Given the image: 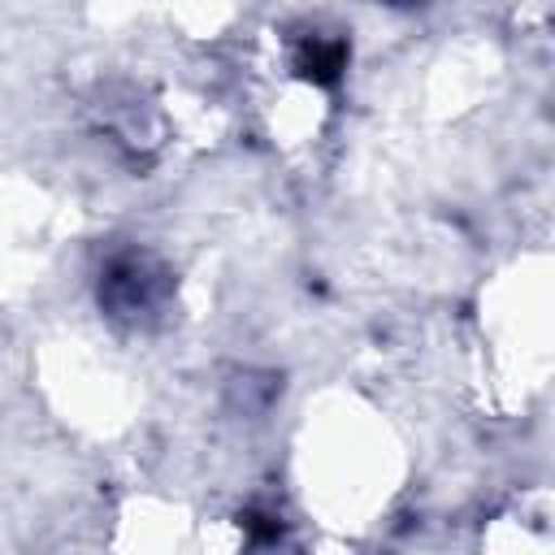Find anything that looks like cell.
<instances>
[{"label": "cell", "mask_w": 555, "mask_h": 555, "mask_svg": "<svg viewBox=\"0 0 555 555\" xmlns=\"http://www.w3.org/2000/svg\"><path fill=\"white\" fill-rule=\"evenodd\" d=\"M104 299L117 308V312H139V308H152L156 299V273L143 264V260H117L104 278Z\"/></svg>", "instance_id": "6da1fadb"}, {"label": "cell", "mask_w": 555, "mask_h": 555, "mask_svg": "<svg viewBox=\"0 0 555 555\" xmlns=\"http://www.w3.org/2000/svg\"><path fill=\"white\" fill-rule=\"evenodd\" d=\"M343 65H347V43L343 39H312L299 52V69L312 82H338Z\"/></svg>", "instance_id": "7a4b0ae2"}, {"label": "cell", "mask_w": 555, "mask_h": 555, "mask_svg": "<svg viewBox=\"0 0 555 555\" xmlns=\"http://www.w3.org/2000/svg\"><path fill=\"white\" fill-rule=\"evenodd\" d=\"M390 4H416V0H390Z\"/></svg>", "instance_id": "3957f363"}]
</instances>
